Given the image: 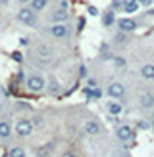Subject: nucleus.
I'll use <instances>...</instances> for the list:
<instances>
[{
	"label": "nucleus",
	"mask_w": 154,
	"mask_h": 157,
	"mask_svg": "<svg viewBox=\"0 0 154 157\" xmlns=\"http://www.w3.org/2000/svg\"><path fill=\"white\" fill-rule=\"evenodd\" d=\"M139 6H141V4H139L137 0H123V2H121V8H123L125 13H135L139 10Z\"/></svg>",
	"instance_id": "12"
},
{
	"label": "nucleus",
	"mask_w": 154,
	"mask_h": 157,
	"mask_svg": "<svg viewBox=\"0 0 154 157\" xmlns=\"http://www.w3.org/2000/svg\"><path fill=\"white\" fill-rule=\"evenodd\" d=\"M18 21L23 23V25H27V27H35L37 25V12L31 10L29 6H23L18 12Z\"/></svg>",
	"instance_id": "1"
},
{
	"label": "nucleus",
	"mask_w": 154,
	"mask_h": 157,
	"mask_svg": "<svg viewBox=\"0 0 154 157\" xmlns=\"http://www.w3.org/2000/svg\"><path fill=\"white\" fill-rule=\"evenodd\" d=\"M137 2L141 4V6H150V4H152V0H137Z\"/></svg>",
	"instance_id": "22"
},
{
	"label": "nucleus",
	"mask_w": 154,
	"mask_h": 157,
	"mask_svg": "<svg viewBox=\"0 0 154 157\" xmlns=\"http://www.w3.org/2000/svg\"><path fill=\"white\" fill-rule=\"evenodd\" d=\"M118 27L123 33H133V31H137L139 25L133 17H121V19H118Z\"/></svg>",
	"instance_id": "7"
},
{
	"label": "nucleus",
	"mask_w": 154,
	"mask_h": 157,
	"mask_svg": "<svg viewBox=\"0 0 154 157\" xmlns=\"http://www.w3.org/2000/svg\"><path fill=\"white\" fill-rule=\"evenodd\" d=\"M106 94H108L112 100H121L123 96H125V86H123L121 82H112V84L106 88Z\"/></svg>",
	"instance_id": "4"
},
{
	"label": "nucleus",
	"mask_w": 154,
	"mask_h": 157,
	"mask_svg": "<svg viewBox=\"0 0 154 157\" xmlns=\"http://www.w3.org/2000/svg\"><path fill=\"white\" fill-rule=\"evenodd\" d=\"M118 138L121 140L123 144H129V142H133V136H135V132H133V128L129 127V124H120L118 127Z\"/></svg>",
	"instance_id": "5"
},
{
	"label": "nucleus",
	"mask_w": 154,
	"mask_h": 157,
	"mask_svg": "<svg viewBox=\"0 0 154 157\" xmlns=\"http://www.w3.org/2000/svg\"><path fill=\"white\" fill-rule=\"evenodd\" d=\"M89 86H96V81H95V78H89Z\"/></svg>",
	"instance_id": "26"
},
{
	"label": "nucleus",
	"mask_w": 154,
	"mask_h": 157,
	"mask_svg": "<svg viewBox=\"0 0 154 157\" xmlns=\"http://www.w3.org/2000/svg\"><path fill=\"white\" fill-rule=\"evenodd\" d=\"M139 104H141L143 109H152L154 107V94L141 92V96H139Z\"/></svg>",
	"instance_id": "9"
},
{
	"label": "nucleus",
	"mask_w": 154,
	"mask_h": 157,
	"mask_svg": "<svg viewBox=\"0 0 154 157\" xmlns=\"http://www.w3.org/2000/svg\"><path fill=\"white\" fill-rule=\"evenodd\" d=\"M83 130H85L87 136H96V134H100V124L96 121H87L85 127H83Z\"/></svg>",
	"instance_id": "11"
},
{
	"label": "nucleus",
	"mask_w": 154,
	"mask_h": 157,
	"mask_svg": "<svg viewBox=\"0 0 154 157\" xmlns=\"http://www.w3.org/2000/svg\"><path fill=\"white\" fill-rule=\"evenodd\" d=\"M123 111V107L120 101H116V100H110L108 101V113H112V115H120Z\"/></svg>",
	"instance_id": "16"
},
{
	"label": "nucleus",
	"mask_w": 154,
	"mask_h": 157,
	"mask_svg": "<svg viewBox=\"0 0 154 157\" xmlns=\"http://www.w3.org/2000/svg\"><path fill=\"white\" fill-rule=\"evenodd\" d=\"M35 54H37V58L41 59V61H50L52 56H54L52 48H50V46H46V44H38L37 50H35Z\"/></svg>",
	"instance_id": "8"
},
{
	"label": "nucleus",
	"mask_w": 154,
	"mask_h": 157,
	"mask_svg": "<svg viewBox=\"0 0 154 157\" xmlns=\"http://www.w3.org/2000/svg\"><path fill=\"white\" fill-rule=\"evenodd\" d=\"M114 21H116V15H114V12H108V13L104 15V25H112Z\"/></svg>",
	"instance_id": "18"
},
{
	"label": "nucleus",
	"mask_w": 154,
	"mask_h": 157,
	"mask_svg": "<svg viewBox=\"0 0 154 157\" xmlns=\"http://www.w3.org/2000/svg\"><path fill=\"white\" fill-rule=\"evenodd\" d=\"M12 136V124L8 123V121H0V138L6 140V138H10Z\"/></svg>",
	"instance_id": "14"
},
{
	"label": "nucleus",
	"mask_w": 154,
	"mask_h": 157,
	"mask_svg": "<svg viewBox=\"0 0 154 157\" xmlns=\"http://www.w3.org/2000/svg\"><path fill=\"white\" fill-rule=\"evenodd\" d=\"M50 0H31L29 2V8L31 10H35V12H43L46 6H48Z\"/></svg>",
	"instance_id": "15"
},
{
	"label": "nucleus",
	"mask_w": 154,
	"mask_h": 157,
	"mask_svg": "<svg viewBox=\"0 0 154 157\" xmlns=\"http://www.w3.org/2000/svg\"><path fill=\"white\" fill-rule=\"evenodd\" d=\"M33 132V123L29 119H19L15 123V134L18 136H29Z\"/></svg>",
	"instance_id": "6"
},
{
	"label": "nucleus",
	"mask_w": 154,
	"mask_h": 157,
	"mask_svg": "<svg viewBox=\"0 0 154 157\" xmlns=\"http://www.w3.org/2000/svg\"><path fill=\"white\" fill-rule=\"evenodd\" d=\"M48 33L54 36V38H67L69 36V25L67 23H54V25L48 29Z\"/></svg>",
	"instance_id": "3"
},
{
	"label": "nucleus",
	"mask_w": 154,
	"mask_h": 157,
	"mask_svg": "<svg viewBox=\"0 0 154 157\" xmlns=\"http://www.w3.org/2000/svg\"><path fill=\"white\" fill-rule=\"evenodd\" d=\"M114 63H116V67H125V59L118 56V58H114Z\"/></svg>",
	"instance_id": "19"
},
{
	"label": "nucleus",
	"mask_w": 154,
	"mask_h": 157,
	"mask_svg": "<svg viewBox=\"0 0 154 157\" xmlns=\"http://www.w3.org/2000/svg\"><path fill=\"white\" fill-rule=\"evenodd\" d=\"M62 157H77L73 151H64V153H62Z\"/></svg>",
	"instance_id": "23"
},
{
	"label": "nucleus",
	"mask_w": 154,
	"mask_h": 157,
	"mask_svg": "<svg viewBox=\"0 0 154 157\" xmlns=\"http://www.w3.org/2000/svg\"><path fill=\"white\" fill-rule=\"evenodd\" d=\"M67 17H69L67 6H62V8H58V10H54V13H52V21L54 23H66Z\"/></svg>",
	"instance_id": "10"
},
{
	"label": "nucleus",
	"mask_w": 154,
	"mask_h": 157,
	"mask_svg": "<svg viewBox=\"0 0 154 157\" xmlns=\"http://www.w3.org/2000/svg\"><path fill=\"white\" fill-rule=\"evenodd\" d=\"M152 128H154V115H152Z\"/></svg>",
	"instance_id": "27"
},
{
	"label": "nucleus",
	"mask_w": 154,
	"mask_h": 157,
	"mask_svg": "<svg viewBox=\"0 0 154 157\" xmlns=\"http://www.w3.org/2000/svg\"><path fill=\"white\" fill-rule=\"evenodd\" d=\"M8 155L10 157H25V151H23V147H12Z\"/></svg>",
	"instance_id": "17"
},
{
	"label": "nucleus",
	"mask_w": 154,
	"mask_h": 157,
	"mask_svg": "<svg viewBox=\"0 0 154 157\" xmlns=\"http://www.w3.org/2000/svg\"><path fill=\"white\" fill-rule=\"evenodd\" d=\"M141 77L146 78V81H152L154 78V65L152 63H144L141 67Z\"/></svg>",
	"instance_id": "13"
},
{
	"label": "nucleus",
	"mask_w": 154,
	"mask_h": 157,
	"mask_svg": "<svg viewBox=\"0 0 154 157\" xmlns=\"http://www.w3.org/2000/svg\"><path fill=\"white\" fill-rule=\"evenodd\" d=\"M116 42H127V36L123 31H120V35H116Z\"/></svg>",
	"instance_id": "20"
},
{
	"label": "nucleus",
	"mask_w": 154,
	"mask_h": 157,
	"mask_svg": "<svg viewBox=\"0 0 154 157\" xmlns=\"http://www.w3.org/2000/svg\"><path fill=\"white\" fill-rule=\"evenodd\" d=\"M25 86H27V90H31V92H43L46 82H44V78L41 75H29L27 81H25Z\"/></svg>",
	"instance_id": "2"
},
{
	"label": "nucleus",
	"mask_w": 154,
	"mask_h": 157,
	"mask_svg": "<svg viewBox=\"0 0 154 157\" xmlns=\"http://www.w3.org/2000/svg\"><path fill=\"white\" fill-rule=\"evenodd\" d=\"M87 12H89L91 15H98V8H95V6H89V8H87Z\"/></svg>",
	"instance_id": "21"
},
{
	"label": "nucleus",
	"mask_w": 154,
	"mask_h": 157,
	"mask_svg": "<svg viewBox=\"0 0 154 157\" xmlns=\"http://www.w3.org/2000/svg\"><path fill=\"white\" fill-rule=\"evenodd\" d=\"M14 59L15 61H21V54L19 52H14Z\"/></svg>",
	"instance_id": "25"
},
{
	"label": "nucleus",
	"mask_w": 154,
	"mask_h": 157,
	"mask_svg": "<svg viewBox=\"0 0 154 157\" xmlns=\"http://www.w3.org/2000/svg\"><path fill=\"white\" fill-rule=\"evenodd\" d=\"M15 2H18V4H21V6H29V2H31V0H15Z\"/></svg>",
	"instance_id": "24"
}]
</instances>
